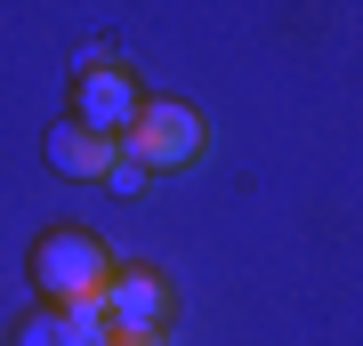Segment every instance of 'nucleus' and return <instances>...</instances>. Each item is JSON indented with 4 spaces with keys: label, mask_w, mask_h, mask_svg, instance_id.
I'll return each mask as SVG.
<instances>
[{
    "label": "nucleus",
    "mask_w": 363,
    "mask_h": 346,
    "mask_svg": "<svg viewBox=\"0 0 363 346\" xmlns=\"http://www.w3.org/2000/svg\"><path fill=\"white\" fill-rule=\"evenodd\" d=\"M113 154L121 161H138L145 178H162V169H186V161H202V113L186 97H145L130 129L113 137Z\"/></svg>",
    "instance_id": "1"
},
{
    "label": "nucleus",
    "mask_w": 363,
    "mask_h": 346,
    "mask_svg": "<svg viewBox=\"0 0 363 346\" xmlns=\"http://www.w3.org/2000/svg\"><path fill=\"white\" fill-rule=\"evenodd\" d=\"M105 282H113V250H105L89 226H57L49 242L33 250V290L49 298V306H89Z\"/></svg>",
    "instance_id": "2"
},
{
    "label": "nucleus",
    "mask_w": 363,
    "mask_h": 346,
    "mask_svg": "<svg viewBox=\"0 0 363 346\" xmlns=\"http://www.w3.org/2000/svg\"><path fill=\"white\" fill-rule=\"evenodd\" d=\"M138 105H145V89H138L130 64H113L105 49H81V64H73V113H65V121L97 129V137H121Z\"/></svg>",
    "instance_id": "3"
},
{
    "label": "nucleus",
    "mask_w": 363,
    "mask_h": 346,
    "mask_svg": "<svg viewBox=\"0 0 363 346\" xmlns=\"http://www.w3.org/2000/svg\"><path fill=\"white\" fill-rule=\"evenodd\" d=\"M169 282L154 266H113V282L97 290V314H105V330H169Z\"/></svg>",
    "instance_id": "4"
},
{
    "label": "nucleus",
    "mask_w": 363,
    "mask_h": 346,
    "mask_svg": "<svg viewBox=\"0 0 363 346\" xmlns=\"http://www.w3.org/2000/svg\"><path fill=\"white\" fill-rule=\"evenodd\" d=\"M40 154H49V169L65 185H105V169H113V137H97V129H81V121H57L49 137H40Z\"/></svg>",
    "instance_id": "5"
},
{
    "label": "nucleus",
    "mask_w": 363,
    "mask_h": 346,
    "mask_svg": "<svg viewBox=\"0 0 363 346\" xmlns=\"http://www.w3.org/2000/svg\"><path fill=\"white\" fill-rule=\"evenodd\" d=\"M97 338H105L97 298L89 306H33L25 322H16V346H97Z\"/></svg>",
    "instance_id": "6"
},
{
    "label": "nucleus",
    "mask_w": 363,
    "mask_h": 346,
    "mask_svg": "<svg viewBox=\"0 0 363 346\" xmlns=\"http://www.w3.org/2000/svg\"><path fill=\"white\" fill-rule=\"evenodd\" d=\"M105 185H113V193H138V185H145V169H138V161H121V154H113V169H105Z\"/></svg>",
    "instance_id": "7"
},
{
    "label": "nucleus",
    "mask_w": 363,
    "mask_h": 346,
    "mask_svg": "<svg viewBox=\"0 0 363 346\" xmlns=\"http://www.w3.org/2000/svg\"><path fill=\"white\" fill-rule=\"evenodd\" d=\"M97 346H169V330H105Z\"/></svg>",
    "instance_id": "8"
}]
</instances>
